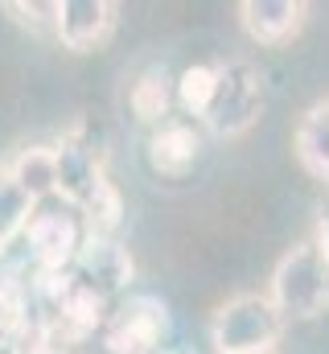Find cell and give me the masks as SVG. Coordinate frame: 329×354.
Returning a JSON list of instances; mask_svg holds the SVG:
<instances>
[{
	"label": "cell",
	"mask_w": 329,
	"mask_h": 354,
	"mask_svg": "<svg viewBox=\"0 0 329 354\" xmlns=\"http://www.w3.org/2000/svg\"><path fill=\"white\" fill-rule=\"evenodd\" d=\"M267 301L276 305L280 317L309 322L329 309V260L317 252V243H301L280 256L272 272V292Z\"/></svg>",
	"instance_id": "1"
},
{
	"label": "cell",
	"mask_w": 329,
	"mask_h": 354,
	"mask_svg": "<svg viewBox=\"0 0 329 354\" xmlns=\"http://www.w3.org/2000/svg\"><path fill=\"white\" fill-rule=\"evenodd\" d=\"M280 334H284V317L263 292H239L227 305H218V313L210 317V342L218 354L276 351Z\"/></svg>",
	"instance_id": "2"
},
{
	"label": "cell",
	"mask_w": 329,
	"mask_h": 354,
	"mask_svg": "<svg viewBox=\"0 0 329 354\" xmlns=\"http://www.w3.org/2000/svg\"><path fill=\"white\" fill-rule=\"evenodd\" d=\"M263 111V75L251 62L214 66V91L202 111V124L214 136H243Z\"/></svg>",
	"instance_id": "3"
},
{
	"label": "cell",
	"mask_w": 329,
	"mask_h": 354,
	"mask_svg": "<svg viewBox=\"0 0 329 354\" xmlns=\"http://www.w3.org/2000/svg\"><path fill=\"white\" fill-rule=\"evenodd\" d=\"M25 239H29L41 272H70L79 248L86 243V231H82V218L70 202L46 198L33 206V214L25 223Z\"/></svg>",
	"instance_id": "4"
},
{
	"label": "cell",
	"mask_w": 329,
	"mask_h": 354,
	"mask_svg": "<svg viewBox=\"0 0 329 354\" xmlns=\"http://www.w3.org/2000/svg\"><path fill=\"white\" fill-rule=\"evenodd\" d=\"M164 342H169V309L153 292L128 297L103 334L107 354H164Z\"/></svg>",
	"instance_id": "5"
},
{
	"label": "cell",
	"mask_w": 329,
	"mask_h": 354,
	"mask_svg": "<svg viewBox=\"0 0 329 354\" xmlns=\"http://www.w3.org/2000/svg\"><path fill=\"white\" fill-rule=\"evenodd\" d=\"M115 12L111 0H54V33L70 54H91L111 37Z\"/></svg>",
	"instance_id": "6"
},
{
	"label": "cell",
	"mask_w": 329,
	"mask_h": 354,
	"mask_svg": "<svg viewBox=\"0 0 329 354\" xmlns=\"http://www.w3.org/2000/svg\"><path fill=\"white\" fill-rule=\"evenodd\" d=\"M70 276L95 297L111 301L115 292H124L132 284V256L115 239H86L70 264Z\"/></svg>",
	"instance_id": "7"
},
{
	"label": "cell",
	"mask_w": 329,
	"mask_h": 354,
	"mask_svg": "<svg viewBox=\"0 0 329 354\" xmlns=\"http://www.w3.org/2000/svg\"><path fill=\"white\" fill-rule=\"evenodd\" d=\"M144 157H149V169L157 177L181 181L202 157V132L189 120H161L144 145Z\"/></svg>",
	"instance_id": "8"
},
{
	"label": "cell",
	"mask_w": 329,
	"mask_h": 354,
	"mask_svg": "<svg viewBox=\"0 0 329 354\" xmlns=\"http://www.w3.org/2000/svg\"><path fill=\"white\" fill-rule=\"evenodd\" d=\"M239 21H243L251 41H259V46H288L309 21V4L305 0H243L239 4Z\"/></svg>",
	"instance_id": "9"
},
{
	"label": "cell",
	"mask_w": 329,
	"mask_h": 354,
	"mask_svg": "<svg viewBox=\"0 0 329 354\" xmlns=\"http://www.w3.org/2000/svg\"><path fill=\"white\" fill-rule=\"evenodd\" d=\"M4 174L17 181V189H21L33 206L46 202V198H58V153L46 149V145L21 149V153L4 165Z\"/></svg>",
	"instance_id": "10"
},
{
	"label": "cell",
	"mask_w": 329,
	"mask_h": 354,
	"mask_svg": "<svg viewBox=\"0 0 329 354\" xmlns=\"http://www.w3.org/2000/svg\"><path fill=\"white\" fill-rule=\"evenodd\" d=\"M292 149H297V161L305 165V174L329 181V99L313 103L301 115L297 136H292Z\"/></svg>",
	"instance_id": "11"
},
{
	"label": "cell",
	"mask_w": 329,
	"mask_h": 354,
	"mask_svg": "<svg viewBox=\"0 0 329 354\" xmlns=\"http://www.w3.org/2000/svg\"><path fill=\"white\" fill-rule=\"evenodd\" d=\"M173 99H177V87H173V79H169L164 66L140 71L132 91H128V107H132V115L140 124H161L164 115H169V107H173Z\"/></svg>",
	"instance_id": "12"
},
{
	"label": "cell",
	"mask_w": 329,
	"mask_h": 354,
	"mask_svg": "<svg viewBox=\"0 0 329 354\" xmlns=\"http://www.w3.org/2000/svg\"><path fill=\"white\" fill-rule=\"evenodd\" d=\"M103 313H107V301L95 297L91 288H82L79 280L70 276L66 288L58 292V326H62V334L86 338L95 326H103Z\"/></svg>",
	"instance_id": "13"
},
{
	"label": "cell",
	"mask_w": 329,
	"mask_h": 354,
	"mask_svg": "<svg viewBox=\"0 0 329 354\" xmlns=\"http://www.w3.org/2000/svg\"><path fill=\"white\" fill-rule=\"evenodd\" d=\"M29 330V292L12 272H0V338L12 342Z\"/></svg>",
	"instance_id": "14"
},
{
	"label": "cell",
	"mask_w": 329,
	"mask_h": 354,
	"mask_svg": "<svg viewBox=\"0 0 329 354\" xmlns=\"http://www.w3.org/2000/svg\"><path fill=\"white\" fill-rule=\"evenodd\" d=\"M33 214V202L17 189V181L0 169V239L12 243L17 235H25V223Z\"/></svg>",
	"instance_id": "15"
},
{
	"label": "cell",
	"mask_w": 329,
	"mask_h": 354,
	"mask_svg": "<svg viewBox=\"0 0 329 354\" xmlns=\"http://www.w3.org/2000/svg\"><path fill=\"white\" fill-rule=\"evenodd\" d=\"M173 87H177L181 107L202 120V111H206V103H210V91H214V66H210V62H198V66H189Z\"/></svg>",
	"instance_id": "16"
},
{
	"label": "cell",
	"mask_w": 329,
	"mask_h": 354,
	"mask_svg": "<svg viewBox=\"0 0 329 354\" xmlns=\"http://www.w3.org/2000/svg\"><path fill=\"white\" fill-rule=\"evenodd\" d=\"M4 12H8L21 29H33V33L54 29V4H21V0H4Z\"/></svg>",
	"instance_id": "17"
},
{
	"label": "cell",
	"mask_w": 329,
	"mask_h": 354,
	"mask_svg": "<svg viewBox=\"0 0 329 354\" xmlns=\"http://www.w3.org/2000/svg\"><path fill=\"white\" fill-rule=\"evenodd\" d=\"M313 243H317V252L329 260V202L321 206V218H317V239H313Z\"/></svg>",
	"instance_id": "18"
},
{
	"label": "cell",
	"mask_w": 329,
	"mask_h": 354,
	"mask_svg": "<svg viewBox=\"0 0 329 354\" xmlns=\"http://www.w3.org/2000/svg\"><path fill=\"white\" fill-rule=\"evenodd\" d=\"M4 256H8V243H4V239H0V264H4Z\"/></svg>",
	"instance_id": "19"
},
{
	"label": "cell",
	"mask_w": 329,
	"mask_h": 354,
	"mask_svg": "<svg viewBox=\"0 0 329 354\" xmlns=\"http://www.w3.org/2000/svg\"><path fill=\"white\" fill-rule=\"evenodd\" d=\"M164 354H194V351H181V346H173V351H164Z\"/></svg>",
	"instance_id": "20"
},
{
	"label": "cell",
	"mask_w": 329,
	"mask_h": 354,
	"mask_svg": "<svg viewBox=\"0 0 329 354\" xmlns=\"http://www.w3.org/2000/svg\"><path fill=\"white\" fill-rule=\"evenodd\" d=\"M259 354H276V351H259Z\"/></svg>",
	"instance_id": "21"
}]
</instances>
